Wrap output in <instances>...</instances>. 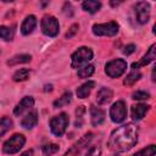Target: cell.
Wrapping results in <instances>:
<instances>
[{
  "label": "cell",
  "mask_w": 156,
  "mask_h": 156,
  "mask_svg": "<svg viewBox=\"0 0 156 156\" xmlns=\"http://www.w3.org/2000/svg\"><path fill=\"white\" fill-rule=\"evenodd\" d=\"M94 87H95V82H93V80L85 82L79 88H77V96L79 99H85L87 96H89V94L91 93V90H93Z\"/></svg>",
  "instance_id": "17"
},
{
  "label": "cell",
  "mask_w": 156,
  "mask_h": 156,
  "mask_svg": "<svg viewBox=\"0 0 156 156\" xmlns=\"http://www.w3.org/2000/svg\"><path fill=\"white\" fill-rule=\"evenodd\" d=\"M33 105H34L33 98H32V96H24V98L17 104V106L15 107L13 113H15L16 116H21L23 112L30 110V108L33 107Z\"/></svg>",
  "instance_id": "11"
},
{
  "label": "cell",
  "mask_w": 156,
  "mask_h": 156,
  "mask_svg": "<svg viewBox=\"0 0 156 156\" xmlns=\"http://www.w3.org/2000/svg\"><path fill=\"white\" fill-rule=\"evenodd\" d=\"M91 58H93V51L87 46H82L78 50H76L72 55V67L73 68H82Z\"/></svg>",
  "instance_id": "2"
},
{
  "label": "cell",
  "mask_w": 156,
  "mask_h": 156,
  "mask_svg": "<svg viewBox=\"0 0 156 156\" xmlns=\"http://www.w3.org/2000/svg\"><path fill=\"white\" fill-rule=\"evenodd\" d=\"M149 105H145V104H136L134 106H132V110H130V113H132V118L135 119V121H139L141 119L146 112L149 111Z\"/></svg>",
  "instance_id": "13"
},
{
  "label": "cell",
  "mask_w": 156,
  "mask_h": 156,
  "mask_svg": "<svg viewBox=\"0 0 156 156\" xmlns=\"http://www.w3.org/2000/svg\"><path fill=\"white\" fill-rule=\"evenodd\" d=\"M93 73H94V66L93 65H87V66L78 69V77L79 78H88Z\"/></svg>",
  "instance_id": "25"
},
{
  "label": "cell",
  "mask_w": 156,
  "mask_h": 156,
  "mask_svg": "<svg viewBox=\"0 0 156 156\" xmlns=\"http://www.w3.org/2000/svg\"><path fill=\"white\" fill-rule=\"evenodd\" d=\"M112 90L110 88H106V87H102L101 89H99V91L96 93V102L99 105H104V104H107L108 101H111L112 99Z\"/></svg>",
  "instance_id": "14"
},
{
  "label": "cell",
  "mask_w": 156,
  "mask_h": 156,
  "mask_svg": "<svg viewBox=\"0 0 156 156\" xmlns=\"http://www.w3.org/2000/svg\"><path fill=\"white\" fill-rule=\"evenodd\" d=\"M67 126H68V116L66 113H60L58 116L52 117L50 121V129L56 136L63 135Z\"/></svg>",
  "instance_id": "4"
},
{
  "label": "cell",
  "mask_w": 156,
  "mask_h": 156,
  "mask_svg": "<svg viewBox=\"0 0 156 156\" xmlns=\"http://www.w3.org/2000/svg\"><path fill=\"white\" fill-rule=\"evenodd\" d=\"M84 111H85L84 106H79V107L77 108V111H76V113H77V117H79V118L82 119V115L84 113Z\"/></svg>",
  "instance_id": "33"
},
{
  "label": "cell",
  "mask_w": 156,
  "mask_h": 156,
  "mask_svg": "<svg viewBox=\"0 0 156 156\" xmlns=\"http://www.w3.org/2000/svg\"><path fill=\"white\" fill-rule=\"evenodd\" d=\"M32 155H33V151L32 150H27L23 154H21V156H32Z\"/></svg>",
  "instance_id": "34"
},
{
  "label": "cell",
  "mask_w": 156,
  "mask_h": 156,
  "mask_svg": "<svg viewBox=\"0 0 156 156\" xmlns=\"http://www.w3.org/2000/svg\"><path fill=\"white\" fill-rule=\"evenodd\" d=\"M29 74H30V71H29L28 68H20V69L13 74L12 78H13L15 82H22V80L28 79Z\"/></svg>",
  "instance_id": "23"
},
{
  "label": "cell",
  "mask_w": 156,
  "mask_h": 156,
  "mask_svg": "<svg viewBox=\"0 0 156 156\" xmlns=\"http://www.w3.org/2000/svg\"><path fill=\"white\" fill-rule=\"evenodd\" d=\"M90 116H91L90 117L91 118V124L94 127L101 124L104 122V119H105V112L101 108L95 107V106H91L90 107Z\"/></svg>",
  "instance_id": "15"
},
{
  "label": "cell",
  "mask_w": 156,
  "mask_h": 156,
  "mask_svg": "<svg viewBox=\"0 0 156 156\" xmlns=\"http://www.w3.org/2000/svg\"><path fill=\"white\" fill-rule=\"evenodd\" d=\"M93 139V133H87L78 143H76L73 146H72V149L65 155V156H72V155H74V154H77V152H79V151H82L85 146H88V144L90 143V140Z\"/></svg>",
  "instance_id": "10"
},
{
  "label": "cell",
  "mask_w": 156,
  "mask_h": 156,
  "mask_svg": "<svg viewBox=\"0 0 156 156\" xmlns=\"http://www.w3.org/2000/svg\"><path fill=\"white\" fill-rule=\"evenodd\" d=\"M100 154H101L100 146H91L90 149L85 150L80 156H100Z\"/></svg>",
  "instance_id": "28"
},
{
  "label": "cell",
  "mask_w": 156,
  "mask_h": 156,
  "mask_svg": "<svg viewBox=\"0 0 156 156\" xmlns=\"http://www.w3.org/2000/svg\"><path fill=\"white\" fill-rule=\"evenodd\" d=\"M138 140V128L133 123H127L112 132L108 139V147L112 151L122 152L132 149Z\"/></svg>",
  "instance_id": "1"
},
{
  "label": "cell",
  "mask_w": 156,
  "mask_h": 156,
  "mask_svg": "<svg viewBox=\"0 0 156 156\" xmlns=\"http://www.w3.org/2000/svg\"><path fill=\"white\" fill-rule=\"evenodd\" d=\"M127 116V108L124 101H117L115 102L110 108V117L115 123H121L126 119Z\"/></svg>",
  "instance_id": "8"
},
{
  "label": "cell",
  "mask_w": 156,
  "mask_h": 156,
  "mask_svg": "<svg viewBox=\"0 0 156 156\" xmlns=\"http://www.w3.org/2000/svg\"><path fill=\"white\" fill-rule=\"evenodd\" d=\"M134 51H135V45L129 44V45H127V46L124 48L123 54H124V55H130V54H132V52H134Z\"/></svg>",
  "instance_id": "32"
},
{
  "label": "cell",
  "mask_w": 156,
  "mask_h": 156,
  "mask_svg": "<svg viewBox=\"0 0 156 156\" xmlns=\"http://www.w3.org/2000/svg\"><path fill=\"white\" fill-rule=\"evenodd\" d=\"M156 154V146L155 145H150V146H146L145 149L138 151L134 156H154Z\"/></svg>",
  "instance_id": "27"
},
{
  "label": "cell",
  "mask_w": 156,
  "mask_h": 156,
  "mask_svg": "<svg viewBox=\"0 0 156 156\" xmlns=\"http://www.w3.org/2000/svg\"><path fill=\"white\" fill-rule=\"evenodd\" d=\"M30 55H16L13 57H11L9 61H7V65L9 66H15V65H18V63H27L30 61Z\"/></svg>",
  "instance_id": "20"
},
{
  "label": "cell",
  "mask_w": 156,
  "mask_h": 156,
  "mask_svg": "<svg viewBox=\"0 0 156 156\" xmlns=\"http://www.w3.org/2000/svg\"><path fill=\"white\" fill-rule=\"evenodd\" d=\"M0 38L6 41L12 40L13 39V29L10 27H6V26H1L0 27Z\"/></svg>",
  "instance_id": "24"
},
{
  "label": "cell",
  "mask_w": 156,
  "mask_h": 156,
  "mask_svg": "<svg viewBox=\"0 0 156 156\" xmlns=\"http://www.w3.org/2000/svg\"><path fill=\"white\" fill-rule=\"evenodd\" d=\"M57 151H58V145H56V144H48V145L43 146V152L45 155H52Z\"/></svg>",
  "instance_id": "29"
},
{
  "label": "cell",
  "mask_w": 156,
  "mask_h": 156,
  "mask_svg": "<svg viewBox=\"0 0 156 156\" xmlns=\"http://www.w3.org/2000/svg\"><path fill=\"white\" fill-rule=\"evenodd\" d=\"M38 123V116L37 112H30L28 113L22 121H21V126L27 128V129H32L33 127H35Z\"/></svg>",
  "instance_id": "18"
},
{
  "label": "cell",
  "mask_w": 156,
  "mask_h": 156,
  "mask_svg": "<svg viewBox=\"0 0 156 156\" xmlns=\"http://www.w3.org/2000/svg\"><path fill=\"white\" fill-rule=\"evenodd\" d=\"M72 100V93L71 91H66L61 95V98H58V100H56L54 102V106L55 107H62V106H66L71 102Z\"/></svg>",
  "instance_id": "21"
},
{
  "label": "cell",
  "mask_w": 156,
  "mask_h": 156,
  "mask_svg": "<svg viewBox=\"0 0 156 156\" xmlns=\"http://www.w3.org/2000/svg\"><path fill=\"white\" fill-rule=\"evenodd\" d=\"M93 33L99 37H113L118 33V24L115 21L101 23V24H94L93 26Z\"/></svg>",
  "instance_id": "5"
},
{
  "label": "cell",
  "mask_w": 156,
  "mask_h": 156,
  "mask_svg": "<svg viewBox=\"0 0 156 156\" xmlns=\"http://www.w3.org/2000/svg\"><path fill=\"white\" fill-rule=\"evenodd\" d=\"M141 77V73L140 72H138V71H133V72H130L127 77H126V79H124V84L126 85H132V84H134L139 78Z\"/></svg>",
  "instance_id": "26"
},
{
  "label": "cell",
  "mask_w": 156,
  "mask_h": 156,
  "mask_svg": "<svg viewBox=\"0 0 156 156\" xmlns=\"http://www.w3.org/2000/svg\"><path fill=\"white\" fill-rule=\"evenodd\" d=\"M126 69H127V62L122 58L112 60V61L107 62V65L105 66V72L111 78L121 77L126 72Z\"/></svg>",
  "instance_id": "3"
},
{
  "label": "cell",
  "mask_w": 156,
  "mask_h": 156,
  "mask_svg": "<svg viewBox=\"0 0 156 156\" xmlns=\"http://www.w3.org/2000/svg\"><path fill=\"white\" fill-rule=\"evenodd\" d=\"M155 57H156V45L154 44V45H151V48L149 49V51L146 52V55L143 56V58L140 60V62H139V63H133L132 67H133V68H136V67H139V66H145V65L150 63L151 61H154Z\"/></svg>",
  "instance_id": "16"
},
{
  "label": "cell",
  "mask_w": 156,
  "mask_h": 156,
  "mask_svg": "<svg viewBox=\"0 0 156 156\" xmlns=\"http://www.w3.org/2000/svg\"><path fill=\"white\" fill-rule=\"evenodd\" d=\"M11 128H12V121L9 117H2L0 119V136L7 133Z\"/></svg>",
  "instance_id": "22"
},
{
  "label": "cell",
  "mask_w": 156,
  "mask_h": 156,
  "mask_svg": "<svg viewBox=\"0 0 156 156\" xmlns=\"http://www.w3.org/2000/svg\"><path fill=\"white\" fill-rule=\"evenodd\" d=\"M149 98H150L149 93L141 91V90L134 91V93L132 94V99H134V100H145V99H149Z\"/></svg>",
  "instance_id": "30"
},
{
  "label": "cell",
  "mask_w": 156,
  "mask_h": 156,
  "mask_svg": "<svg viewBox=\"0 0 156 156\" xmlns=\"http://www.w3.org/2000/svg\"><path fill=\"white\" fill-rule=\"evenodd\" d=\"M136 22L140 24H145L150 18V5L145 1H139L134 6Z\"/></svg>",
  "instance_id": "9"
},
{
  "label": "cell",
  "mask_w": 156,
  "mask_h": 156,
  "mask_svg": "<svg viewBox=\"0 0 156 156\" xmlns=\"http://www.w3.org/2000/svg\"><path fill=\"white\" fill-rule=\"evenodd\" d=\"M24 143H26V138L22 134H15L7 141L4 143L2 151L5 154H16L22 149Z\"/></svg>",
  "instance_id": "6"
},
{
  "label": "cell",
  "mask_w": 156,
  "mask_h": 156,
  "mask_svg": "<svg viewBox=\"0 0 156 156\" xmlns=\"http://www.w3.org/2000/svg\"><path fill=\"white\" fill-rule=\"evenodd\" d=\"M41 30L45 35H49V37L57 35L60 30L58 21L54 16H45L41 20Z\"/></svg>",
  "instance_id": "7"
},
{
  "label": "cell",
  "mask_w": 156,
  "mask_h": 156,
  "mask_svg": "<svg viewBox=\"0 0 156 156\" xmlns=\"http://www.w3.org/2000/svg\"><path fill=\"white\" fill-rule=\"evenodd\" d=\"M35 26H37V18H35V16H33V15L27 16V17L24 18L22 26H21V32H22V34H24V35L30 34V33L35 29Z\"/></svg>",
  "instance_id": "12"
},
{
  "label": "cell",
  "mask_w": 156,
  "mask_h": 156,
  "mask_svg": "<svg viewBox=\"0 0 156 156\" xmlns=\"http://www.w3.org/2000/svg\"><path fill=\"white\" fill-rule=\"evenodd\" d=\"M82 6H83V10L88 11L89 13H95L101 7V2L94 1V0H88V1H84L82 4Z\"/></svg>",
  "instance_id": "19"
},
{
  "label": "cell",
  "mask_w": 156,
  "mask_h": 156,
  "mask_svg": "<svg viewBox=\"0 0 156 156\" xmlns=\"http://www.w3.org/2000/svg\"><path fill=\"white\" fill-rule=\"evenodd\" d=\"M78 29H79V27H78V24H72L71 26V28L68 29V32L66 33V38L67 39H71L77 32H78Z\"/></svg>",
  "instance_id": "31"
},
{
  "label": "cell",
  "mask_w": 156,
  "mask_h": 156,
  "mask_svg": "<svg viewBox=\"0 0 156 156\" xmlns=\"http://www.w3.org/2000/svg\"><path fill=\"white\" fill-rule=\"evenodd\" d=\"M44 90H45V91H48V90H49V91H51V90H52V85H51V84H49V85H45Z\"/></svg>",
  "instance_id": "35"
}]
</instances>
